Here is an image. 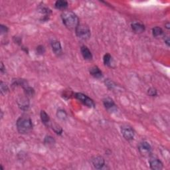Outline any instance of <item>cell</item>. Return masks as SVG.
Returning <instances> with one entry per match:
<instances>
[{"label": "cell", "mask_w": 170, "mask_h": 170, "mask_svg": "<svg viewBox=\"0 0 170 170\" xmlns=\"http://www.w3.org/2000/svg\"><path fill=\"white\" fill-rule=\"evenodd\" d=\"M61 18L64 25L70 29H76L79 25L78 17L71 11H64L61 14Z\"/></svg>", "instance_id": "obj_1"}, {"label": "cell", "mask_w": 170, "mask_h": 170, "mask_svg": "<svg viewBox=\"0 0 170 170\" xmlns=\"http://www.w3.org/2000/svg\"><path fill=\"white\" fill-rule=\"evenodd\" d=\"M17 128L20 134H26L30 132L33 129L32 121L29 117L22 116L17 120Z\"/></svg>", "instance_id": "obj_2"}, {"label": "cell", "mask_w": 170, "mask_h": 170, "mask_svg": "<svg viewBox=\"0 0 170 170\" xmlns=\"http://www.w3.org/2000/svg\"><path fill=\"white\" fill-rule=\"evenodd\" d=\"M76 35L78 38L86 40L90 37V30L89 27L84 24H79L75 29Z\"/></svg>", "instance_id": "obj_3"}, {"label": "cell", "mask_w": 170, "mask_h": 170, "mask_svg": "<svg viewBox=\"0 0 170 170\" xmlns=\"http://www.w3.org/2000/svg\"><path fill=\"white\" fill-rule=\"evenodd\" d=\"M75 97L78 99V100H80L82 103H83L84 105H86V106L89 108H94L95 104L92 99L89 98L88 96H87L86 95H85L82 93H76Z\"/></svg>", "instance_id": "obj_4"}, {"label": "cell", "mask_w": 170, "mask_h": 170, "mask_svg": "<svg viewBox=\"0 0 170 170\" xmlns=\"http://www.w3.org/2000/svg\"><path fill=\"white\" fill-rule=\"evenodd\" d=\"M121 132L124 138L127 140H132L134 138V132L130 126H123L121 127Z\"/></svg>", "instance_id": "obj_5"}, {"label": "cell", "mask_w": 170, "mask_h": 170, "mask_svg": "<svg viewBox=\"0 0 170 170\" xmlns=\"http://www.w3.org/2000/svg\"><path fill=\"white\" fill-rule=\"evenodd\" d=\"M140 152L144 155H148L152 152V147L150 144L147 142H143L140 143L138 147Z\"/></svg>", "instance_id": "obj_6"}, {"label": "cell", "mask_w": 170, "mask_h": 170, "mask_svg": "<svg viewBox=\"0 0 170 170\" xmlns=\"http://www.w3.org/2000/svg\"><path fill=\"white\" fill-rule=\"evenodd\" d=\"M92 163L94 168L97 169H102L105 164L104 159L102 156H94L92 158Z\"/></svg>", "instance_id": "obj_7"}, {"label": "cell", "mask_w": 170, "mask_h": 170, "mask_svg": "<svg viewBox=\"0 0 170 170\" xmlns=\"http://www.w3.org/2000/svg\"><path fill=\"white\" fill-rule=\"evenodd\" d=\"M149 163H150L151 169L153 170H161L163 167V163L159 159L155 158V157L151 158L149 161Z\"/></svg>", "instance_id": "obj_8"}, {"label": "cell", "mask_w": 170, "mask_h": 170, "mask_svg": "<svg viewBox=\"0 0 170 170\" xmlns=\"http://www.w3.org/2000/svg\"><path fill=\"white\" fill-rule=\"evenodd\" d=\"M51 47H52V49L55 54H56L57 55H61L62 54V47L61 43L59 41L57 40H54L52 41L51 43Z\"/></svg>", "instance_id": "obj_9"}, {"label": "cell", "mask_w": 170, "mask_h": 170, "mask_svg": "<svg viewBox=\"0 0 170 170\" xmlns=\"http://www.w3.org/2000/svg\"><path fill=\"white\" fill-rule=\"evenodd\" d=\"M80 51H81L82 55L83 56L84 59L86 60H88V61H90L92 59V55L90 51L88 49V47L86 46H82L80 49Z\"/></svg>", "instance_id": "obj_10"}, {"label": "cell", "mask_w": 170, "mask_h": 170, "mask_svg": "<svg viewBox=\"0 0 170 170\" xmlns=\"http://www.w3.org/2000/svg\"><path fill=\"white\" fill-rule=\"evenodd\" d=\"M18 104L19 106L20 107V108L23 110H26L28 109L29 106V103L27 100V98H21L18 100Z\"/></svg>", "instance_id": "obj_11"}, {"label": "cell", "mask_w": 170, "mask_h": 170, "mask_svg": "<svg viewBox=\"0 0 170 170\" xmlns=\"http://www.w3.org/2000/svg\"><path fill=\"white\" fill-rule=\"evenodd\" d=\"M132 28L133 31L137 33H141L144 32L145 30V27L144 25L140 23H134L132 24Z\"/></svg>", "instance_id": "obj_12"}, {"label": "cell", "mask_w": 170, "mask_h": 170, "mask_svg": "<svg viewBox=\"0 0 170 170\" xmlns=\"http://www.w3.org/2000/svg\"><path fill=\"white\" fill-rule=\"evenodd\" d=\"M90 73L94 78H100L102 76V72L98 67H92L90 69Z\"/></svg>", "instance_id": "obj_13"}, {"label": "cell", "mask_w": 170, "mask_h": 170, "mask_svg": "<svg viewBox=\"0 0 170 170\" xmlns=\"http://www.w3.org/2000/svg\"><path fill=\"white\" fill-rule=\"evenodd\" d=\"M40 116L41 121H42L43 123L45 126H48L49 123H50V118H49V115L46 113V112L44 110H41Z\"/></svg>", "instance_id": "obj_14"}, {"label": "cell", "mask_w": 170, "mask_h": 170, "mask_svg": "<svg viewBox=\"0 0 170 170\" xmlns=\"http://www.w3.org/2000/svg\"><path fill=\"white\" fill-rule=\"evenodd\" d=\"M103 104L106 108L108 110L112 108L115 106L113 100L110 98H106L104 99Z\"/></svg>", "instance_id": "obj_15"}, {"label": "cell", "mask_w": 170, "mask_h": 170, "mask_svg": "<svg viewBox=\"0 0 170 170\" xmlns=\"http://www.w3.org/2000/svg\"><path fill=\"white\" fill-rule=\"evenodd\" d=\"M55 6L58 9H65L68 7V3L64 0H58L56 1Z\"/></svg>", "instance_id": "obj_16"}, {"label": "cell", "mask_w": 170, "mask_h": 170, "mask_svg": "<svg viewBox=\"0 0 170 170\" xmlns=\"http://www.w3.org/2000/svg\"><path fill=\"white\" fill-rule=\"evenodd\" d=\"M57 116L61 120H65L67 118V114L63 110H59L57 112Z\"/></svg>", "instance_id": "obj_17"}, {"label": "cell", "mask_w": 170, "mask_h": 170, "mask_svg": "<svg viewBox=\"0 0 170 170\" xmlns=\"http://www.w3.org/2000/svg\"><path fill=\"white\" fill-rule=\"evenodd\" d=\"M163 31L162 29L159 27H155L153 28V29H152L153 35L155 37L161 36V35L163 34Z\"/></svg>", "instance_id": "obj_18"}, {"label": "cell", "mask_w": 170, "mask_h": 170, "mask_svg": "<svg viewBox=\"0 0 170 170\" xmlns=\"http://www.w3.org/2000/svg\"><path fill=\"white\" fill-rule=\"evenodd\" d=\"M103 60H104V63L105 65L108 66V67H110L112 57L110 54H108V53L106 54V55L104 56Z\"/></svg>", "instance_id": "obj_19"}, {"label": "cell", "mask_w": 170, "mask_h": 170, "mask_svg": "<svg viewBox=\"0 0 170 170\" xmlns=\"http://www.w3.org/2000/svg\"><path fill=\"white\" fill-rule=\"evenodd\" d=\"M51 127H52V129L54 130V132H55V133H57V134H59V135H61V134H62V132H63L62 128L57 124H55V123L52 124Z\"/></svg>", "instance_id": "obj_20"}, {"label": "cell", "mask_w": 170, "mask_h": 170, "mask_svg": "<svg viewBox=\"0 0 170 170\" xmlns=\"http://www.w3.org/2000/svg\"><path fill=\"white\" fill-rule=\"evenodd\" d=\"M25 89V95L27 97H32L33 96L34 93H35V91L33 90V88H31L29 86H27L25 88H24Z\"/></svg>", "instance_id": "obj_21"}, {"label": "cell", "mask_w": 170, "mask_h": 170, "mask_svg": "<svg viewBox=\"0 0 170 170\" xmlns=\"http://www.w3.org/2000/svg\"><path fill=\"white\" fill-rule=\"evenodd\" d=\"M0 88H1V94H5L8 91H9V88H8L7 85L3 82H1L0 83Z\"/></svg>", "instance_id": "obj_22"}, {"label": "cell", "mask_w": 170, "mask_h": 170, "mask_svg": "<svg viewBox=\"0 0 170 170\" xmlns=\"http://www.w3.org/2000/svg\"><path fill=\"white\" fill-rule=\"evenodd\" d=\"M55 142V139H54L53 137L51 136H46L45 138V143L46 144L48 145H51V144H54Z\"/></svg>", "instance_id": "obj_23"}, {"label": "cell", "mask_w": 170, "mask_h": 170, "mask_svg": "<svg viewBox=\"0 0 170 170\" xmlns=\"http://www.w3.org/2000/svg\"><path fill=\"white\" fill-rule=\"evenodd\" d=\"M148 94L150 96H155L157 95V90L154 88H150L148 90Z\"/></svg>", "instance_id": "obj_24"}, {"label": "cell", "mask_w": 170, "mask_h": 170, "mask_svg": "<svg viewBox=\"0 0 170 170\" xmlns=\"http://www.w3.org/2000/svg\"><path fill=\"white\" fill-rule=\"evenodd\" d=\"M105 83H106V86H108V88L110 89L113 88L114 87V84L113 82L111 81V80H110L109 79L106 80Z\"/></svg>", "instance_id": "obj_25"}, {"label": "cell", "mask_w": 170, "mask_h": 170, "mask_svg": "<svg viewBox=\"0 0 170 170\" xmlns=\"http://www.w3.org/2000/svg\"><path fill=\"white\" fill-rule=\"evenodd\" d=\"M37 51L39 54H43L45 53V48L42 45H39L37 47Z\"/></svg>", "instance_id": "obj_26"}, {"label": "cell", "mask_w": 170, "mask_h": 170, "mask_svg": "<svg viewBox=\"0 0 170 170\" xmlns=\"http://www.w3.org/2000/svg\"><path fill=\"white\" fill-rule=\"evenodd\" d=\"M1 34H3V33H6L8 31V28L6 26H4L3 25H1Z\"/></svg>", "instance_id": "obj_27"}, {"label": "cell", "mask_w": 170, "mask_h": 170, "mask_svg": "<svg viewBox=\"0 0 170 170\" xmlns=\"http://www.w3.org/2000/svg\"><path fill=\"white\" fill-rule=\"evenodd\" d=\"M0 70H1L2 73H4V72H5V67H4L3 63H1V68H0Z\"/></svg>", "instance_id": "obj_28"}, {"label": "cell", "mask_w": 170, "mask_h": 170, "mask_svg": "<svg viewBox=\"0 0 170 170\" xmlns=\"http://www.w3.org/2000/svg\"><path fill=\"white\" fill-rule=\"evenodd\" d=\"M165 42L167 45V46H169V37H167V39H166V40H165Z\"/></svg>", "instance_id": "obj_29"}, {"label": "cell", "mask_w": 170, "mask_h": 170, "mask_svg": "<svg viewBox=\"0 0 170 170\" xmlns=\"http://www.w3.org/2000/svg\"><path fill=\"white\" fill-rule=\"evenodd\" d=\"M165 26H166V28L167 29H169V26H170V25H169V23H167L166 25H165Z\"/></svg>", "instance_id": "obj_30"}]
</instances>
